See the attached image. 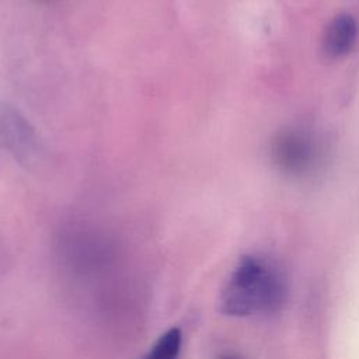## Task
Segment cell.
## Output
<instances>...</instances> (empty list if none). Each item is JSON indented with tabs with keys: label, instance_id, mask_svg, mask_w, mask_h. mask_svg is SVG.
Listing matches in <instances>:
<instances>
[{
	"label": "cell",
	"instance_id": "obj_1",
	"mask_svg": "<svg viewBox=\"0 0 359 359\" xmlns=\"http://www.w3.org/2000/svg\"><path fill=\"white\" fill-rule=\"evenodd\" d=\"M287 299L280 268L266 257L245 255L233 269L220 297V310L231 317L279 311Z\"/></svg>",
	"mask_w": 359,
	"mask_h": 359
},
{
	"label": "cell",
	"instance_id": "obj_4",
	"mask_svg": "<svg viewBox=\"0 0 359 359\" xmlns=\"http://www.w3.org/2000/svg\"><path fill=\"white\" fill-rule=\"evenodd\" d=\"M182 346V332L172 327L163 332L142 359H178Z\"/></svg>",
	"mask_w": 359,
	"mask_h": 359
},
{
	"label": "cell",
	"instance_id": "obj_2",
	"mask_svg": "<svg viewBox=\"0 0 359 359\" xmlns=\"http://www.w3.org/2000/svg\"><path fill=\"white\" fill-rule=\"evenodd\" d=\"M321 146L307 129L293 128L280 132L272 143V160L287 175H306L316 170L321 158Z\"/></svg>",
	"mask_w": 359,
	"mask_h": 359
},
{
	"label": "cell",
	"instance_id": "obj_3",
	"mask_svg": "<svg viewBox=\"0 0 359 359\" xmlns=\"http://www.w3.org/2000/svg\"><path fill=\"white\" fill-rule=\"evenodd\" d=\"M358 38V24L353 17L342 14L335 17L325 28L323 48L327 56L338 59L351 52Z\"/></svg>",
	"mask_w": 359,
	"mask_h": 359
},
{
	"label": "cell",
	"instance_id": "obj_5",
	"mask_svg": "<svg viewBox=\"0 0 359 359\" xmlns=\"http://www.w3.org/2000/svg\"><path fill=\"white\" fill-rule=\"evenodd\" d=\"M220 359H240V358L236 356V355H224V356H222Z\"/></svg>",
	"mask_w": 359,
	"mask_h": 359
}]
</instances>
